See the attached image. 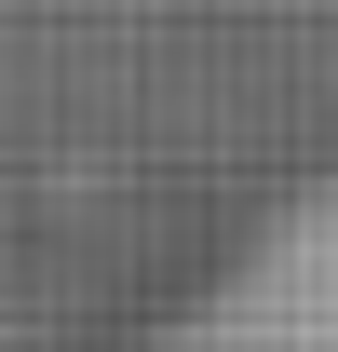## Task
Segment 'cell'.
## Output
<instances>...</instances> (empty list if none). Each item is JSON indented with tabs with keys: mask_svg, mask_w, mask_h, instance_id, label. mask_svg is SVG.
I'll return each instance as SVG.
<instances>
[{
	"mask_svg": "<svg viewBox=\"0 0 338 352\" xmlns=\"http://www.w3.org/2000/svg\"><path fill=\"white\" fill-rule=\"evenodd\" d=\"M122 352H338V163L257 204Z\"/></svg>",
	"mask_w": 338,
	"mask_h": 352,
	"instance_id": "cell-1",
	"label": "cell"
}]
</instances>
